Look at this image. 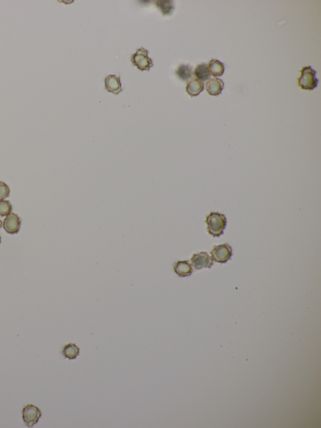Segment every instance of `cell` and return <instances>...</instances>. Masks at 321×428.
<instances>
[{
    "label": "cell",
    "instance_id": "obj_1",
    "mask_svg": "<svg viewBox=\"0 0 321 428\" xmlns=\"http://www.w3.org/2000/svg\"><path fill=\"white\" fill-rule=\"evenodd\" d=\"M207 230L214 237H218L224 234L227 226V219L224 214L211 212L207 216Z\"/></svg>",
    "mask_w": 321,
    "mask_h": 428
},
{
    "label": "cell",
    "instance_id": "obj_2",
    "mask_svg": "<svg viewBox=\"0 0 321 428\" xmlns=\"http://www.w3.org/2000/svg\"><path fill=\"white\" fill-rule=\"evenodd\" d=\"M301 76L298 78V86L303 90L312 91L318 86L319 80L316 78V71L311 66L303 67L300 71Z\"/></svg>",
    "mask_w": 321,
    "mask_h": 428
},
{
    "label": "cell",
    "instance_id": "obj_3",
    "mask_svg": "<svg viewBox=\"0 0 321 428\" xmlns=\"http://www.w3.org/2000/svg\"><path fill=\"white\" fill-rule=\"evenodd\" d=\"M41 410L32 404H28L22 409V419L24 423L28 428L34 427L41 417Z\"/></svg>",
    "mask_w": 321,
    "mask_h": 428
},
{
    "label": "cell",
    "instance_id": "obj_4",
    "mask_svg": "<svg viewBox=\"0 0 321 428\" xmlns=\"http://www.w3.org/2000/svg\"><path fill=\"white\" fill-rule=\"evenodd\" d=\"M147 50L141 47L137 50L136 53L132 57V65L136 66L141 71H150L151 67L153 66L152 61L148 57Z\"/></svg>",
    "mask_w": 321,
    "mask_h": 428
},
{
    "label": "cell",
    "instance_id": "obj_5",
    "mask_svg": "<svg viewBox=\"0 0 321 428\" xmlns=\"http://www.w3.org/2000/svg\"><path fill=\"white\" fill-rule=\"evenodd\" d=\"M211 258L219 263H226L232 255V249L228 244L215 246L211 251Z\"/></svg>",
    "mask_w": 321,
    "mask_h": 428
},
{
    "label": "cell",
    "instance_id": "obj_6",
    "mask_svg": "<svg viewBox=\"0 0 321 428\" xmlns=\"http://www.w3.org/2000/svg\"><path fill=\"white\" fill-rule=\"evenodd\" d=\"M21 220L17 214L11 213L4 219L3 226L6 233L10 234L19 233L20 229Z\"/></svg>",
    "mask_w": 321,
    "mask_h": 428
},
{
    "label": "cell",
    "instance_id": "obj_7",
    "mask_svg": "<svg viewBox=\"0 0 321 428\" xmlns=\"http://www.w3.org/2000/svg\"><path fill=\"white\" fill-rule=\"evenodd\" d=\"M191 261L192 265L196 270L211 268L213 265V260L206 252L194 254L191 258Z\"/></svg>",
    "mask_w": 321,
    "mask_h": 428
},
{
    "label": "cell",
    "instance_id": "obj_8",
    "mask_svg": "<svg viewBox=\"0 0 321 428\" xmlns=\"http://www.w3.org/2000/svg\"><path fill=\"white\" fill-rule=\"evenodd\" d=\"M105 88L109 93L118 95L122 91L120 77L115 75L108 76L105 78Z\"/></svg>",
    "mask_w": 321,
    "mask_h": 428
},
{
    "label": "cell",
    "instance_id": "obj_9",
    "mask_svg": "<svg viewBox=\"0 0 321 428\" xmlns=\"http://www.w3.org/2000/svg\"><path fill=\"white\" fill-rule=\"evenodd\" d=\"M174 271L179 276H191L193 270L189 261H178L174 264Z\"/></svg>",
    "mask_w": 321,
    "mask_h": 428
},
{
    "label": "cell",
    "instance_id": "obj_10",
    "mask_svg": "<svg viewBox=\"0 0 321 428\" xmlns=\"http://www.w3.org/2000/svg\"><path fill=\"white\" fill-rule=\"evenodd\" d=\"M224 83L220 78H212L206 83V89L209 95L218 96L222 93Z\"/></svg>",
    "mask_w": 321,
    "mask_h": 428
},
{
    "label": "cell",
    "instance_id": "obj_11",
    "mask_svg": "<svg viewBox=\"0 0 321 428\" xmlns=\"http://www.w3.org/2000/svg\"><path fill=\"white\" fill-rule=\"evenodd\" d=\"M204 90V82L193 78L189 81L186 87V91L191 97H196Z\"/></svg>",
    "mask_w": 321,
    "mask_h": 428
},
{
    "label": "cell",
    "instance_id": "obj_12",
    "mask_svg": "<svg viewBox=\"0 0 321 428\" xmlns=\"http://www.w3.org/2000/svg\"><path fill=\"white\" fill-rule=\"evenodd\" d=\"M62 354L64 359L73 360L77 359L80 354V348L73 343H69L63 347Z\"/></svg>",
    "mask_w": 321,
    "mask_h": 428
},
{
    "label": "cell",
    "instance_id": "obj_13",
    "mask_svg": "<svg viewBox=\"0 0 321 428\" xmlns=\"http://www.w3.org/2000/svg\"><path fill=\"white\" fill-rule=\"evenodd\" d=\"M194 76L200 81L204 82L208 80L211 77V74L208 67L206 64H201L196 67L194 71Z\"/></svg>",
    "mask_w": 321,
    "mask_h": 428
},
{
    "label": "cell",
    "instance_id": "obj_14",
    "mask_svg": "<svg viewBox=\"0 0 321 428\" xmlns=\"http://www.w3.org/2000/svg\"><path fill=\"white\" fill-rule=\"evenodd\" d=\"M176 74L181 80L187 82L189 80V78H191L192 75H193L192 67L189 65L181 64L176 70Z\"/></svg>",
    "mask_w": 321,
    "mask_h": 428
},
{
    "label": "cell",
    "instance_id": "obj_15",
    "mask_svg": "<svg viewBox=\"0 0 321 428\" xmlns=\"http://www.w3.org/2000/svg\"><path fill=\"white\" fill-rule=\"evenodd\" d=\"M208 67L211 75L215 77H219L223 75L225 71V66L219 60L212 59L209 61Z\"/></svg>",
    "mask_w": 321,
    "mask_h": 428
},
{
    "label": "cell",
    "instance_id": "obj_16",
    "mask_svg": "<svg viewBox=\"0 0 321 428\" xmlns=\"http://www.w3.org/2000/svg\"><path fill=\"white\" fill-rule=\"evenodd\" d=\"M156 6L164 15H171L174 9L173 1L170 0H161L156 1Z\"/></svg>",
    "mask_w": 321,
    "mask_h": 428
},
{
    "label": "cell",
    "instance_id": "obj_17",
    "mask_svg": "<svg viewBox=\"0 0 321 428\" xmlns=\"http://www.w3.org/2000/svg\"><path fill=\"white\" fill-rule=\"evenodd\" d=\"M13 210L12 205L10 201L0 200V215L1 217L7 216L12 213Z\"/></svg>",
    "mask_w": 321,
    "mask_h": 428
},
{
    "label": "cell",
    "instance_id": "obj_18",
    "mask_svg": "<svg viewBox=\"0 0 321 428\" xmlns=\"http://www.w3.org/2000/svg\"><path fill=\"white\" fill-rule=\"evenodd\" d=\"M10 189L5 182H0V200L5 199L9 196Z\"/></svg>",
    "mask_w": 321,
    "mask_h": 428
},
{
    "label": "cell",
    "instance_id": "obj_19",
    "mask_svg": "<svg viewBox=\"0 0 321 428\" xmlns=\"http://www.w3.org/2000/svg\"><path fill=\"white\" fill-rule=\"evenodd\" d=\"M1 227H2V222H1V220H0V229L1 228Z\"/></svg>",
    "mask_w": 321,
    "mask_h": 428
},
{
    "label": "cell",
    "instance_id": "obj_20",
    "mask_svg": "<svg viewBox=\"0 0 321 428\" xmlns=\"http://www.w3.org/2000/svg\"><path fill=\"white\" fill-rule=\"evenodd\" d=\"M1 243V237L0 236V244Z\"/></svg>",
    "mask_w": 321,
    "mask_h": 428
}]
</instances>
